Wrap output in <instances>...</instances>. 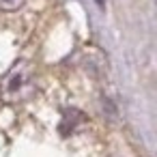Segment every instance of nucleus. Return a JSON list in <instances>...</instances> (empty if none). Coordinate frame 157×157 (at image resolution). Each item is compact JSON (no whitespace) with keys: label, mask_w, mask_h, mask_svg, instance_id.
<instances>
[{"label":"nucleus","mask_w":157,"mask_h":157,"mask_svg":"<svg viewBox=\"0 0 157 157\" xmlns=\"http://www.w3.org/2000/svg\"><path fill=\"white\" fill-rule=\"evenodd\" d=\"M35 95H37L35 73H33V67L26 63L13 65L0 82V97L7 103H24Z\"/></svg>","instance_id":"1"},{"label":"nucleus","mask_w":157,"mask_h":157,"mask_svg":"<svg viewBox=\"0 0 157 157\" xmlns=\"http://www.w3.org/2000/svg\"><path fill=\"white\" fill-rule=\"evenodd\" d=\"M24 0H0V9L2 11H15Z\"/></svg>","instance_id":"2"}]
</instances>
